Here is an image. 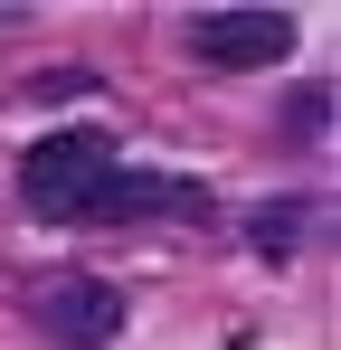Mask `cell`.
Listing matches in <instances>:
<instances>
[{"label": "cell", "instance_id": "obj_1", "mask_svg": "<svg viewBox=\"0 0 341 350\" xmlns=\"http://www.w3.org/2000/svg\"><path fill=\"white\" fill-rule=\"evenodd\" d=\"M19 208L48 228H133V218H209V189L133 171L105 133H48L19 152Z\"/></svg>", "mask_w": 341, "mask_h": 350}, {"label": "cell", "instance_id": "obj_2", "mask_svg": "<svg viewBox=\"0 0 341 350\" xmlns=\"http://www.w3.org/2000/svg\"><path fill=\"white\" fill-rule=\"evenodd\" d=\"M19 312H29V332L57 350H105L114 332H123V293L105 284V275H38V284L19 293Z\"/></svg>", "mask_w": 341, "mask_h": 350}, {"label": "cell", "instance_id": "obj_3", "mask_svg": "<svg viewBox=\"0 0 341 350\" xmlns=\"http://www.w3.org/2000/svg\"><path fill=\"white\" fill-rule=\"evenodd\" d=\"M180 48L218 76H256V66L294 57V19L284 10H199V19H180Z\"/></svg>", "mask_w": 341, "mask_h": 350}]
</instances>
